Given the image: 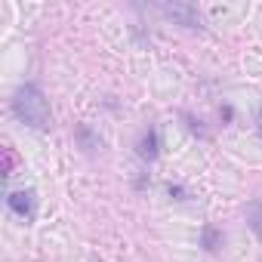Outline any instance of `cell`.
<instances>
[{"instance_id": "cell-1", "label": "cell", "mask_w": 262, "mask_h": 262, "mask_svg": "<svg viewBox=\"0 0 262 262\" xmlns=\"http://www.w3.org/2000/svg\"><path fill=\"white\" fill-rule=\"evenodd\" d=\"M13 114H16L19 123H25L31 129H50L53 126L50 102H47V96L37 83H22L13 93Z\"/></svg>"}, {"instance_id": "cell-2", "label": "cell", "mask_w": 262, "mask_h": 262, "mask_svg": "<svg viewBox=\"0 0 262 262\" xmlns=\"http://www.w3.org/2000/svg\"><path fill=\"white\" fill-rule=\"evenodd\" d=\"M158 13L167 16V19H173L182 28H201L204 25V16H201V10L194 4H161Z\"/></svg>"}, {"instance_id": "cell-3", "label": "cell", "mask_w": 262, "mask_h": 262, "mask_svg": "<svg viewBox=\"0 0 262 262\" xmlns=\"http://www.w3.org/2000/svg\"><path fill=\"white\" fill-rule=\"evenodd\" d=\"M7 207H10V213H16L19 219H34V213H37V191L34 188H19V191H10L7 194Z\"/></svg>"}, {"instance_id": "cell-4", "label": "cell", "mask_w": 262, "mask_h": 262, "mask_svg": "<svg viewBox=\"0 0 262 262\" xmlns=\"http://www.w3.org/2000/svg\"><path fill=\"white\" fill-rule=\"evenodd\" d=\"M136 155H139V161H145V164L158 161V155H161V129H158V126L142 129V136H139V142H136Z\"/></svg>"}, {"instance_id": "cell-5", "label": "cell", "mask_w": 262, "mask_h": 262, "mask_svg": "<svg viewBox=\"0 0 262 262\" xmlns=\"http://www.w3.org/2000/svg\"><path fill=\"white\" fill-rule=\"evenodd\" d=\"M247 225H250V231L262 241V201H259V198L247 204Z\"/></svg>"}, {"instance_id": "cell-6", "label": "cell", "mask_w": 262, "mask_h": 262, "mask_svg": "<svg viewBox=\"0 0 262 262\" xmlns=\"http://www.w3.org/2000/svg\"><path fill=\"white\" fill-rule=\"evenodd\" d=\"M222 231L216 228V225H204V231H201V247L207 250V253H216L219 247H222Z\"/></svg>"}, {"instance_id": "cell-7", "label": "cell", "mask_w": 262, "mask_h": 262, "mask_svg": "<svg viewBox=\"0 0 262 262\" xmlns=\"http://www.w3.org/2000/svg\"><path fill=\"white\" fill-rule=\"evenodd\" d=\"M182 120H185V126L191 129L194 136H201V139H207V126H201V120L198 117H191V114H182Z\"/></svg>"}, {"instance_id": "cell-8", "label": "cell", "mask_w": 262, "mask_h": 262, "mask_svg": "<svg viewBox=\"0 0 262 262\" xmlns=\"http://www.w3.org/2000/svg\"><path fill=\"white\" fill-rule=\"evenodd\" d=\"M167 191H170V198H176V201H188V198H191V191H188L185 185H179V182H170Z\"/></svg>"}, {"instance_id": "cell-9", "label": "cell", "mask_w": 262, "mask_h": 262, "mask_svg": "<svg viewBox=\"0 0 262 262\" xmlns=\"http://www.w3.org/2000/svg\"><path fill=\"white\" fill-rule=\"evenodd\" d=\"M4 155H7V170H4V179H10V176H13V167H16V155H13V148H7Z\"/></svg>"}, {"instance_id": "cell-10", "label": "cell", "mask_w": 262, "mask_h": 262, "mask_svg": "<svg viewBox=\"0 0 262 262\" xmlns=\"http://www.w3.org/2000/svg\"><path fill=\"white\" fill-rule=\"evenodd\" d=\"M219 117H222V120H231V117H234L231 105H222V108H219Z\"/></svg>"}, {"instance_id": "cell-11", "label": "cell", "mask_w": 262, "mask_h": 262, "mask_svg": "<svg viewBox=\"0 0 262 262\" xmlns=\"http://www.w3.org/2000/svg\"><path fill=\"white\" fill-rule=\"evenodd\" d=\"M256 133H259V139H262V111L256 114Z\"/></svg>"}]
</instances>
